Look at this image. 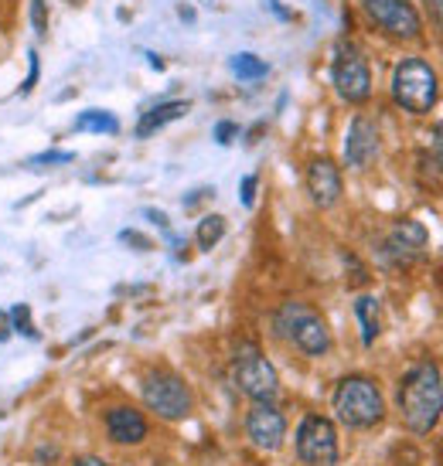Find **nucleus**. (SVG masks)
Segmentation results:
<instances>
[{"mask_svg": "<svg viewBox=\"0 0 443 466\" xmlns=\"http://www.w3.org/2000/svg\"><path fill=\"white\" fill-rule=\"evenodd\" d=\"M399 415L413 436H427L443 419V375L433 361H419L399 381Z\"/></svg>", "mask_w": 443, "mask_h": 466, "instance_id": "1", "label": "nucleus"}, {"mask_svg": "<svg viewBox=\"0 0 443 466\" xmlns=\"http://www.w3.org/2000/svg\"><path fill=\"white\" fill-rule=\"evenodd\" d=\"M335 415L341 426L348 429H372L386 419V399L382 389L368 375H348L338 381V389L331 395Z\"/></svg>", "mask_w": 443, "mask_h": 466, "instance_id": "2", "label": "nucleus"}, {"mask_svg": "<svg viewBox=\"0 0 443 466\" xmlns=\"http://www.w3.org/2000/svg\"><path fill=\"white\" fill-rule=\"evenodd\" d=\"M273 327L276 334L290 340L307 358H325L327 350H331V330H327L325 317L314 310L311 303H304V299H287L273 313Z\"/></svg>", "mask_w": 443, "mask_h": 466, "instance_id": "3", "label": "nucleus"}, {"mask_svg": "<svg viewBox=\"0 0 443 466\" xmlns=\"http://www.w3.org/2000/svg\"><path fill=\"white\" fill-rule=\"evenodd\" d=\"M437 92H440L437 72L423 58H406L392 72V99L409 116H427L437 103Z\"/></svg>", "mask_w": 443, "mask_h": 466, "instance_id": "4", "label": "nucleus"}, {"mask_svg": "<svg viewBox=\"0 0 443 466\" xmlns=\"http://www.w3.org/2000/svg\"><path fill=\"white\" fill-rule=\"evenodd\" d=\"M232 381L252 401H273L280 395V375L256 344H242L232 358Z\"/></svg>", "mask_w": 443, "mask_h": 466, "instance_id": "5", "label": "nucleus"}, {"mask_svg": "<svg viewBox=\"0 0 443 466\" xmlns=\"http://www.w3.org/2000/svg\"><path fill=\"white\" fill-rule=\"evenodd\" d=\"M331 82H335V92L345 103H368V96H372V68H368V58L355 41H338L335 66H331Z\"/></svg>", "mask_w": 443, "mask_h": 466, "instance_id": "6", "label": "nucleus"}, {"mask_svg": "<svg viewBox=\"0 0 443 466\" xmlns=\"http://www.w3.org/2000/svg\"><path fill=\"white\" fill-rule=\"evenodd\" d=\"M144 405L157 419H164V422H181L191 415V389L184 385L181 375H174V371H150L144 378Z\"/></svg>", "mask_w": 443, "mask_h": 466, "instance_id": "7", "label": "nucleus"}, {"mask_svg": "<svg viewBox=\"0 0 443 466\" xmlns=\"http://www.w3.org/2000/svg\"><path fill=\"white\" fill-rule=\"evenodd\" d=\"M297 456L307 466L338 463V429L325 415H304L297 426Z\"/></svg>", "mask_w": 443, "mask_h": 466, "instance_id": "8", "label": "nucleus"}, {"mask_svg": "<svg viewBox=\"0 0 443 466\" xmlns=\"http://www.w3.org/2000/svg\"><path fill=\"white\" fill-rule=\"evenodd\" d=\"M362 11H366L368 21H372L378 31H386L389 38L413 41V38H419V31H423L419 11L409 0H362Z\"/></svg>", "mask_w": 443, "mask_h": 466, "instance_id": "9", "label": "nucleus"}, {"mask_svg": "<svg viewBox=\"0 0 443 466\" xmlns=\"http://www.w3.org/2000/svg\"><path fill=\"white\" fill-rule=\"evenodd\" d=\"M246 436L263 453H276L287 440V415L273 401H252L246 412Z\"/></svg>", "mask_w": 443, "mask_h": 466, "instance_id": "10", "label": "nucleus"}, {"mask_svg": "<svg viewBox=\"0 0 443 466\" xmlns=\"http://www.w3.org/2000/svg\"><path fill=\"white\" fill-rule=\"evenodd\" d=\"M341 191H345V184H341V170L335 160H327V157H317L307 164V195L317 208H335L338 205Z\"/></svg>", "mask_w": 443, "mask_h": 466, "instance_id": "11", "label": "nucleus"}, {"mask_svg": "<svg viewBox=\"0 0 443 466\" xmlns=\"http://www.w3.org/2000/svg\"><path fill=\"white\" fill-rule=\"evenodd\" d=\"M378 157V127L368 116H355L345 137V164L348 167H368Z\"/></svg>", "mask_w": 443, "mask_h": 466, "instance_id": "12", "label": "nucleus"}, {"mask_svg": "<svg viewBox=\"0 0 443 466\" xmlns=\"http://www.w3.org/2000/svg\"><path fill=\"white\" fill-rule=\"evenodd\" d=\"M147 419L140 409H130V405H113L106 412V436L117 442V446H140L147 440Z\"/></svg>", "mask_w": 443, "mask_h": 466, "instance_id": "13", "label": "nucleus"}, {"mask_svg": "<svg viewBox=\"0 0 443 466\" xmlns=\"http://www.w3.org/2000/svg\"><path fill=\"white\" fill-rule=\"evenodd\" d=\"M423 246H427V228H423L419 221L406 218V221H399V225H392L389 252L396 259H413V256L423 252Z\"/></svg>", "mask_w": 443, "mask_h": 466, "instance_id": "14", "label": "nucleus"}, {"mask_svg": "<svg viewBox=\"0 0 443 466\" xmlns=\"http://www.w3.org/2000/svg\"><path fill=\"white\" fill-rule=\"evenodd\" d=\"M188 109H191V106L184 103V99H174V103H160V106H154V109H147L144 116H140V123H137V137H140V140L154 137V133L164 130L168 123L181 119Z\"/></svg>", "mask_w": 443, "mask_h": 466, "instance_id": "15", "label": "nucleus"}, {"mask_svg": "<svg viewBox=\"0 0 443 466\" xmlns=\"http://www.w3.org/2000/svg\"><path fill=\"white\" fill-rule=\"evenodd\" d=\"M355 317H358V327H362V344L372 348L376 337L382 334V303L366 293V297L355 299Z\"/></svg>", "mask_w": 443, "mask_h": 466, "instance_id": "16", "label": "nucleus"}, {"mask_svg": "<svg viewBox=\"0 0 443 466\" xmlns=\"http://www.w3.org/2000/svg\"><path fill=\"white\" fill-rule=\"evenodd\" d=\"M229 68H232V76L239 78V82H260V78L270 76V66L263 62L260 55H252V52H239V55H232V62H229Z\"/></svg>", "mask_w": 443, "mask_h": 466, "instance_id": "17", "label": "nucleus"}, {"mask_svg": "<svg viewBox=\"0 0 443 466\" xmlns=\"http://www.w3.org/2000/svg\"><path fill=\"white\" fill-rule=\"evenodd\" d=\"M76 130L99 133V137H113V133H119V119L113 116V113H106V109H86V113H78Z\"/></svg>", "mask_w": 443, "mask_h": 466, "instance_id": "18", "label": "nucleus"}, {"mask_svg": "<svg viewBox=\"0 0 443 466\" xmlns=\"http://www.w3.org/2000/svg\"><path fill=\"white\" fill-rule=\"evenodd\" d=\"M222 235H225V218L222 215H205V218L198 221V232H195V242L201 252H209L222 242Z\"/></svg>", "mask_w": 443, "mask_h": 466, "instance_id": "19", "label": "nucleus"}, {"mask_svg": "<svg viewBox=\"0 0 443 466\" xmlns=\"http://www.w3.org/2000/svg\"><path fill=\"white\" fill-rule=\"evenodd\" d=\"M11 313V327H14V334H21L27 337V340H38V330H35V320H31V307L27 303H17Z\"/></svg>", "mask_w": 443, "mask_h": 466, "instance_id": "20", "label": "nucleus"}, {"mask_svg": "<svg viewBox=\"0 0 443 466\" xmlns=\"http://www.w3.org/2000/svg\"><path fill=\"white\" fill-rule=\"evenodd\" d=\"M72 160H76L72 150H45V154L31 157L27 164H31V167H62V164H72Z\"/></svg>", "mask_w": 443, "mask_h": 466, "instance_id": "21", "label": "nucleus"}, {"mask_svg": "<svg viewBox=\"0 0 443 466\" xmlns=\"http://www.w3.org/2000/svg\"><path fill=\"white\" fill-rule=\"evenodd\" d=\"M31 25L38 35L48 31V7H45V0H31Z\"/></svg>", "mask_w": 443, "mask_h": 466, "instance_id": "22", "label": "nucleus"}, {"mask_svg": "<svg viewBox=\"0 0 443 466\" xmlns=\"http://www.w3.org/2000/svg\"><path fill=\"white\" fill-rule=\"evenodd\" d=\"M256 174H249V177H242V184H239V201L246 208H252L256 205Z\"/></svg>", "mask_w": 443, "mask_h": 466, "instance_id": "23", "label": "nucleus"}, {"mask_svg": "<svg viewBox=\"0 0 443 466\" xmlns=\"http://www.w3.org/2000/svg\"><path fill=\"white\" fill-rule=\"evenodd\" d=\"M235 137H239V127H235L232 119H222V123H215V140H219L222 147H229Z\"/></svg>", "mask_w": 443, "mask_h": 466, "instance_id": "24", "label": "nucleus"}, {"mask_svg": "<svg viewBox=\"0 0 443 466\" xmlns=\"http://www.w3.org/2000/svg\"><path fill=\"white\" fill-rule=\"evenodd\" d=\"M35 86H38V52H27V78L21 92H31Z\"/></svg>", "mask_w": 443, "mask_h": 466, "instance_id": "25", "label": "nucleus"}, {"mask_svg": "<svg viewBox=\"0 0 443 466\" xmlns=\"http://www.w3.org/2000/svg\"><path fill=\"white\" fill-rule=\"evenodd\" d=\"M119 242H130V248H140V252H147V248H150V242H147L144 235L130 232V228H127V232H119Z\"/></svg>", "mask_w": 443, "mask_h": 466, "instance_id": "26", "label": "nucleus"}, {"mask_svg": "<svg viewBox=\"0 0 443 466\" xmlns=\"http://www.w3.org/2000/svg\"><path fill=\"white\" fill-rule=\"evenodd\" d=\"M433 154H437V167L443 170V123H437L433 130Z\"/></svg>", "mask_w": 443, "mask_h": 466, "instance_id": "27", "label": "nucleus"}, {"mask_svg": "<svg viewBox=\"0 0 443 466\" xmlns=\"http://www.w3.org/2000/svg\"><path fill=\"white\" fill-rule=\"evenodd\" d=\"M427 11H430L433 25H437L443 31V0H427Z\"/></svg>", "mask_w": 443, "mask_h": 466, "instance_id": "28", "label": "nucleus"}, {"mask_svg": "<svg viewBox=\"0 0 443 466\" xmlns=\"http://www.w3.org/2000/svg\"><path fill=\"white\" fill-rule=\"evenodd\" d=\"M11 334H14V327H11V313H7V310H0V344H4V340H11Z\"/></svg>", "mask_w": 443, "mask_h": 466, "instance_id": "29", "label": "nucleus"}, {"mask_svg": "<svg viewBox=\"0 0 443 466\" xmlns=\"http://www.w3.org/2000/svg\"><path fill=\"white\" fill-rule=\"evenodd\" d=\"M76 466H106V460H99V456H78Z\"/></svg>", "mask_w": 443, "mask_h": 466, "instance_id": "30", "label": "nucleus"}, {"mask_svg": "<svg viewBox=\"0 0 443 466\" xmlns=\"http://www.w3.org/2000/svg\"><path fill=\"white\" fill-rule=\"evenodd\" d=\"M147 218L154 221V225H160V228H168V218H164L160 211H147Z\"/></svg>", "mask_w": 443, "mask_h": 466, "instance_id": "31", "label": "nucleus"}]
</instances>
